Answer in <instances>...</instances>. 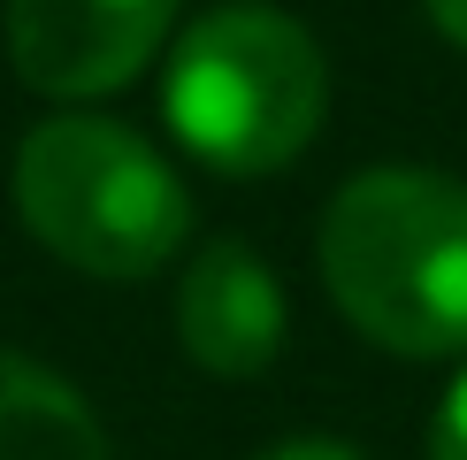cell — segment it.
Listing matches in <instances>:
<instances>
[{
    "label": "cell",
    "instance_id": "1",
    "mask_svg": "<svg viewBox=\"0 0 467 460\" xmlns=\"http://www.w3.org/2000/svg\"><path fill=\"white\" fill-rule=\"evenodd\" d=\"M322 284L368 345L467 353V184L444 169H360L322 215Z\"/></svg>",
    "mask_w": 467,
    "mask_h": 460
},
{
    "label": "cell",
    "instance_id": "2",
    "mask_svg": "<svg viewBox=\"0 0 467 460\" xmlns=\"http://www.w3.org/2000/svg\"><path fill=\"white\" fill-rule=\"evenodd\" d=\"M161 115L223 177H268L299 162L329 115V62L315 31L284 8L230 0L177 38L161 77Z\"/></svg>",
    "mask_w": 467,
    "mask_h": 460
},
{
    "label": "cell",
    "instance_id": "3",
    "mask_svg": "<svg viewBox=\"0 0 467 460\" xmlns=\"http://www.w3.org/2000/svg\"><path fill=\"white\" fill-rule=\"evenodd\" d=\"M16 207L54 261L115 284L153 277L192 230L177 169L108 115L38 123L16 153Z\"/></svg>",
    "mask_w": 467,
    "mask_h": 460
},
{
    "label": "cell",
    "instance_id": "4",
    "mask_svg": "<svg viewBox=\"0 0 467 460\" xmlns=\"http://www.w3.org/2000/svg\"><path fill=\"white\" fill-rule=\"evenodd\" d=\"M177 0H8V62L47 100L130 85L161 54Z\"/></svg>",
    "mask_w": 467,
    "mask_h": 460
},
{
    "label": "cell",
    "instance_id": "5",
    "mask_svg": "<svg viewBox=\"0 0 467 460\" xmlns=\"http://www.w3.org/2000/svg\"><path fill=\"white\" fill-rule=\"evenodd\" d=\"M284 284L238 238H207L177 284V338L207 376H261L284 353Z\"/></svg>",
    "mask_w": 467,
    "mask_h": 460
},
{
    "label": "cell",
    "instance_id": "6",
    "mask_svg": "<svg viewBox=\"0 0 467 460\" xmlns=\"http://www.w3.org/2000/svg\"><path fill=\"white\" fill-rule=\"evenodd\" d=\"M0 460H108L92 407L8 345H0Z\"/></svg>",
    "mask_w": 467,
    "mask_h": 460
},
{
    "label": "cell",
    "instance_id": "7",
    "mask_svg": "<svg viewBox=\"0 0 467 460\" xmlns=\"http://www.w3.org/2000/svg\"><path fill=\"white\" fill-rule=\"evenodd\" d=\"M430 460H467V376L444 392V407L430 422Z\"/></svg>",
    "mask_w": 467,
    "mask_h": 460
},
{
    "label": "cell",
    "instance_id": "8",
    "mask_svg": "<svg viewBox=\"0 0 467 460\" xmlns=\"http://www.w3.org/2000/svg\"><path fill=\"white\" fill-rule=\"evenodd\" d=\"M268 460H360V453H353V445H337V437H284Z\"/></svg>",
    "mask_w": 467,
    "mask_h": 460
},
{
    "label": "cell",
    "instance_id": "9",
    "mask_svg": "<svg viewBox=\"0 0 467 460\" xmlns=\"http://www.w3.org/2000/svg\"><path fill=\"white\" fill-rule=\"evenodd\" d=\"M421 8H430V24L452 38V47H467V0H421Z\"/></svg>",
    "mask_w": 467,
    "mask_h": 460
}]
</instances>
